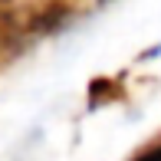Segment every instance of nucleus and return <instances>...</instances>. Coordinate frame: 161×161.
<instances>
[{
  "label": "nucleus",
  "mask_w": 161,
  "mask_h": 161,
  "mask_svg": "<svg viewBox=\"0 0 161 161\" xmlns=\"http://www.w3.org/2000/svg\"><path fill=\"white\" fill-rule=\"evenodd\" d=\"M135 161H161V145H155V148L145 151V155H138Z\"/></svg>",
  "instance_id": "f257e3e1"
},
{
  "label": "nucleus",
  "mask_w": 161,
  "mask_h": 161,
  "mask_svg": "<svg viewBox=\"0 0 161 161\" xmlns=\"http://www.w3.org/2000/svg\"><path fill=\"white\" fill-rule=\"evenodd\" d=\"M158 56H161V43H158V46H151L148 53H145V59H158Z\"/></svg>",
  "instance_id": "f03ea898"
}]
</instances>
